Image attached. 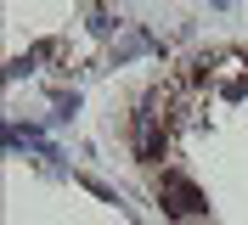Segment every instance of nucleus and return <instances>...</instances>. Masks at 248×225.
Wrapping results in <instances>:
<instances>
[{"label": "nucleus", "mask_w": 248, "mask_h": 225, "mask_svg": "<svg viewBox=\"0 0 248 225\" xmlns=\"http://www.w3.org/2000/svg\"><path fill=\"white\" fill-rule=\"evenodd\" d=\"M158 197L170 203V214H181V220H198L209 203H203V192L192 186V180H181L175 169H164V180H158Z\"/></svg>", "instance_id": "nucleus-1"}]
</instances>
